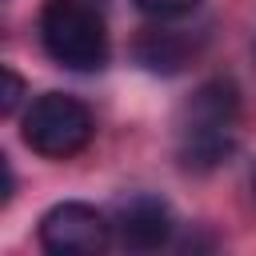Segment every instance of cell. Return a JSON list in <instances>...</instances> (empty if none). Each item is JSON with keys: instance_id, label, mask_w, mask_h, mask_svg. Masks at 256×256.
Returning a JSON list of instances; mask_svg holds the SVG:
<instances>
[{"instance_id": "6", "label": "cell", "mask_w": 256, "mask_h": 256, "mask_svg": "<svg viewBox=\"0 0 256 256\" xmlns=\"http://www.w3.org/2000/svg\"><path fill=\"white\" fill-rule=\"evenodd\" d=\"M172 228H176L172 212L156 196H132L112 216V232H116L120 248H128V252H160V248H168Z\"/></svg>"}, {"instance_id": "3", "label": "cell", "mask_w": 256, "mask_h": 256, "mask_svg": "<svg viewBox=\"0 0 256 256\" xmlns=\"http://www.w3.org/2000/svg\"><path fill=\"white\" fill-rule=\"evenodd\" d=\"M20 132H24V144L36 156L68 160V156L88 148V140L96 132V120H92L84 100H76L68 92H44V96H36L28 104Z\"/></svg>"}, {"instance_id": "4", "label": "cell", "mask_w": 256, "mask_h": 256, "mask_svg": "<svg viewBox=\"0 0 256 256\" xmlns=\"http://www.w3.org/2000/svg\"><path fill=\"white\" fill-rule=\"evenodd\" d=\"M40 248L52 252V256H96L112 244V220L84 204V200H64V204H52L44 216H40Z\"/></svg>"}, {"instance_id": "8", "label": "cell", "mask_w": 256, "mask_h": 256, "mask_svg": "<svg viewBox=\"0 0 256 256\" xmlns=\"http://www.w3.org/2000/svg\"><path fill=\"white\" fill-rule=\"evenodd\" d=\"M20 96H24V80H20L12 68H4V100H0V112H4V116H12V112H16V104H20Z\"/></svg>"}, {"instance_id": "5", "label": "cell", "mask_w": 256, "mask_h": 256, "mask_svg": "<svg viewBox=\"0 0 256 256\" xmlns=\"http://www.w3.org/2000/svg\"><path fill=\"white\" fill-rule=\"evenodd\" d=\"M200 48H204V32H188V28H172V20H156L136 36L132 56L152 76H180L200 56Z\"/></svg>"}, {"instance_id": "1", "label": "cell", "mask_w": 256, "mask_h": 256, "mask_svg": "<svg viewBox=\"0 0 256 256\" xmlns=\"http://www.w3.org/2000/svg\"><path fill=\"white\" fill-rule=\"evenodd\" d=\"M236 116H240V88L228 76L204 80L188 104L180 108V164L188 172H212L236 152Z\"/></svg>"}, {"instance_id": "2", "label": "cell", "mask_w": 256, "mask_h": 256, "mask_svg": "<svg viewBox=\"0 0 256 256\" xmlns=\"http://www.w3.org/2000/svg\"><path fill=\"white\" fill-rule=\"evenodd\" d=\"M40 44L60 68L72 72H100L108 64L104 16L84 0H44Z\"/></svg>"}, {"instance_id": "9", "label": "cell", "mask_w": 256, "mask_h": 256, "mask_svg": "<svg viewBox=\"0 0 256 256\" xmlns=\"http://www.w3.org/2000/svg\"><path fill=\"white\" fill-rule=\"evenodd\" d=\"M252 192H256V176H252Z\"/></svg>"}, {"instance_id": "7", "label": "cell", "mask_w": 256, "mask_h": 256, "mask_svg": "<svg viewBox=\"0 0 256 256\" xmlns=\"http://www.w3.org/2000/svg\"><path fill=\"white\" fill-rule=\"evenodd\" d=\"M136 8H140L148 20H180V16L196 12L200 0H136Z\"/></svg>"}]
</instances>
